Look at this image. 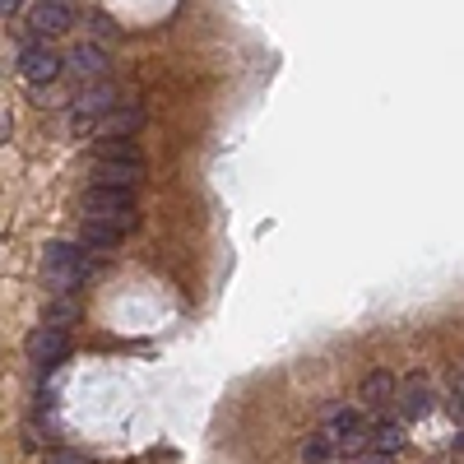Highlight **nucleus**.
I'll return each instance as SVG.
<instances>
[{
  "instance_id": "f257e3e1",
  "label": "nucleus",
  "mask_w": 464,
  "mask_h": 464,
  "mask_svg": "<svg viewBox=\"0 0 464 464\" xmlns=\"http://www.w3.org/2000/svg\"><path fill=\"white\" fill-rule=\"evenodd\" d=\"M84 218H93V224H107V228H116V232H130V228L139 224L135 191L89 186V191H84Z\"/></svg>"
},
{
  "instance_id": "f03ea898",
  "label": "nucleus",
  "mask_w": 464,
  "mask_h": 464,
  "mask_svg": "<svg viewBox=\"0 0 464 464\" xmlns=\"http://www.w3.org/2000/svg\"><path fill=\"white\" fill-rule=\"evenodd\" d=\"M112 107H121V103H116L112 79H103V84H89V89H79V98H75V112H70V130H75V135L93 130V126H98V116H107Z\"/></svg>"
},
{
  "instance_id": "7ed1b4c3",
  "label": "nucleus",
  "mask_w": 464,
  "mask_h": 464,
  "mask_svg": "<svg viewBox=\"0 0 464 464\" xmlns=\"http://www.w3.org/2000/svg\"><path fill=\"white\" fill-rule=\"evenodd\" d=\"M84 274H89V260L79 256L70 241H51L47 247V279L56 284V293H70Z\"/></svg>"
},
{
  "instance_id": "20e7f679",
  "label": "nucleus",
  "mask_w": 464,
  "mask_h": 464,
  "mask_svg": "<svg viewBox=\"0 0 464 464\" xmlns=\"http://www.w3.org/2000/svg\"><path fill=\"white\" fill-rule=\"evenodd\" d=\"M60 70H66V56H56L47 43H28L24 51H19V75L28 79V84H56Z\"/></svg>"
},
{
  "instance_id": "39448f33",
  "label": "nucleus",
  "mask_w": 464,
  "mask_h": 464,
  "mask_svg": "<svg viewBox=\"0 0 464 464\" xmlns=\"http://www.w3.org/2000/svg\"><path fill=\"white\" fill-rule=\"evenodd\" d=\"M66 70L70 75H79V84H103V79L112 75V56L98 47V43H75L70 51H66Z\"/></svg>"
},
{
  "instance_id": "423d86ee",
  "label": "nucleus",
  "mask_w": 464,
  "mask_h": 464,
  "mask_svg": "<svg viewBox=\"0 0 464 464\" xmlns=\"http://www.w3.org/2000/svg\"><path fill=\"white\" fill-rule=\"evenodd\" d=\"M28 358H33L43 372L60 367V362L70 358V334H66V330H51V326L33 330V334H28Z\"/></svg>"
},
{
  "instance_id": "0eeeda50",
  "label": "nucleus",
  "mask_w": 464,
  "mask_h": 464,
  "mask_svg": "<svg viewBox=\"0 0 464 464\" xmlns=\"http://www.w3.org/2000/svg\"><path fill=\"white\" fill-rule=\"evenodd\" d=\"M395 418L399 422H418V418H428L432 409H436V395H432V386H428V381H409V386L405 390H395Z\"/></svg>"
},
{
  "instance_id": "6e6552de",
  "label": "nucleus",
  "mask_w": 464,
  "mask_h": 464,
  "mask_svg": "<svg viewBox=\"0 0 464 464\" xmlns=\"http://www.w3.org/2000/svg\"><path fill=\"white\" fill-rule=\"evenodd\" d=\"M28 28L47 33V37L70 33V28H75V10H70V5H60V0H37V5L28 10Z\"/></svg>"
},
{
  "instance_id": "1a4fd4ad",
  "label": "nucleus",
  "mask_w": 464,
  "mask_h": 464,
  "mask_svg": "<svg viewBox=\"0 0 464 464\" xmlns=\"http://www.w3.org/2000/svg\"><path fill=\"white\" fill-rule=\"evenodd\" d=\"M145 126V107H112L107 116H98V139H130Z\"/></svg>"
},
{
  "instance_id": "9d476101",
  "label": "nucleus",
  "mask_w": 464,
  "mask_h": 464,
  "mask_svg": "<svg viewBox=\"0 0 464 464\" xmlns=\"http://www.w3.org/2000/svg\"><path fill=\"white\" fill-rule=\"evenodd\" d=\"M395 390H399V381H395L386 367H376V372H367V376H362L358 399H362L367 409H390V405H395Z\"/></svg>"
},
{
  "instance_id": "9b49d317",
  "label": "nucleus",
  "mask_w": 464,
  "mask_h": 464,
  "mask_svg": "<svg viewBox=\"0 0 464 464\" xmlns=\"http://www.w3.org/2000/svg\"><path fill=\"white\" fill-rule=\"evenodd\" d=\"M93 163H121V168H145V153L135 149V139H98Z\"/></svg>"
},
{
  "instance_id": "f8f14e48",
  "label": "nucleus",
  "mask_w": 464,
  "mask_h": 464,
  "mask_svg": "<svg viewBox=\"0 0 464 464\" xmlns=\"http://www.w3.org/2000/svg\"><path fill=\"white\" fill-rule=\"evenodd\" d=\"M367 422H362V409H353V405H334L330 413H326V436L334 441H344V436H353V432H362Z\"/></svg>"
},
{
  "instance_id": "ddd939ff",
  "label": "nucleus",
  "mask_w": 464,
  "mask_h": 464,
  "mask_svg": "<svg viewBox=\"0 0 464 464\" xmlns=\"http://www.w3.org/2000/svg\"><path fill=\"white\" fill-rule=\"evenodd\" d=\"M139 172H145V168L93 163V186H107V191H135V186H139Z\"/></svg>"
},
{
  "instance_id": "4468645a",
  "label": "nucleus",
  "mask_w": 464,
  "mask_h": 464,
  "mask_svg": "<svg viewBox=\"0 0 464 464\" xmlns=\"http://www.w3.org/2000/svg\"><path fill=\"white\" fill-rule=\"evenodd\" d=\"M372 446L395 455L399 446H405V422H399V418H376L372 422Z\"/></svg>"
},
{
  "instance_id": "2eb2a0df",
  "label": "nucleus",
  "mask_w": 464,
  "mask_h": 464,
  "mask_svg": "<svg viewBox=\"0 0 464 464\" xmlns=\"http://www.w3.org/2000/svg\"><path fill=\"white\" fill-rule=\"evenodd\" d=\"M79 241H84V247H93V251H112L116 241H121V232L107 228V224H93V218H84V224H79Z\"/></svg>"
},
{
  "instance_id": "dca6fc26",
  "label": "nucleus",
  "mask_w": 464,
  "mask_h": 464,
  "mask_svg": "<svg viewBox=\"0 0 464 464\" xmlns=\"http://www.w3.org/2000/svg\"><path fill=\"white\" fill-rule=\"evenodd\" d=\"M302 460L307 464H330L334 460V441L326 432H311L307 441H302Z\"/></svg>"
},
{
  "instance_id": "f3484780",
  "label": "nucleus",
  "mask_w": 464,
  "mask_h": 464,
  "mask_svg": "<svg viewBox=\"0 0 464 464\" xmlns=\"http://www.w3.org/2000/svg\"><path fill=\"white\" fill-rule=\"evenodd\" d=\"M66 320H75V302H56L51 316H47V326L51 330H66Z\"/></svg>"
},
{
  "instance_id": "a211bd4d",
  "label": "nucleus",
  "mask_w": 464,
  "mask_h": 464,
  "mask_svg": "<svg viewBox=\"0 0 464 464\" xmlns=\"http://www.w3.org/2000/svg\"><path fill=\"white\" fill-rule=\"evenodd\" d=\"M43 464H93V460H84L79 451H47Z\"/></svg>"
},
{
  "instance_id": "6ab92c4d",
  "label": "nucleus",
  "mask_w": 464,
  "mask_h": 464,
  "mask_svg": "<svg viewBox=\"0 0 464 464\" xmlns=\"http://www.w3.org/2000/svg\"><path fill=\"white\" fill-rule=\"evenodd\" d=\"M358 464H395V455H390V451H376V446H367V451L358 455Z\"/></svg>"
},
{
  "instance_id": "aec40b11",
  "label": "nucleus",
  "mask_w": 464,
  "mask_h": 464,
  "mask_svg": "<svg viewBox=\"0 0 464 464\" xmlns=\"http://www.w3.org/2000/svg\"><path fill=\"white\" fill-rule=\"evenodd\" d=\"M24 10V0H0V19H10V14H19Z\"/></svg>"
},
{
  "instance_id": "412c9836",
  "label": "nucleus",
  "mask_w": 464,
  "mask_h": 464,
  "mask_svg": "<svg viewBox=\"0 0 464 464\" xmlns=\"http://www.w3.org/2000/svg\"><path fill=\"white\" fill-rule=\"evenodd\" d=\"M60 5H70V0H60Z\"/></svg>"
}]
</instances>
